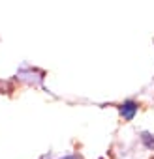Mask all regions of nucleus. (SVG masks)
<instances>
[{"mask_svg":"<svg viewBox=\"0 0 154 159\" xmlns=\"http://www.w3.org/2000/svg\"><path fill=\"white\" fill-rule=\"evenodd\" d=\"M135 112H137V103L135 101H124L122 105H120V114H122V118L124 120H133V116H135Z\"/></svg>","mask_w":154,"mask_h":159,"instance_id":"f257e3e1","label":"nucleus"}]
</instances>
